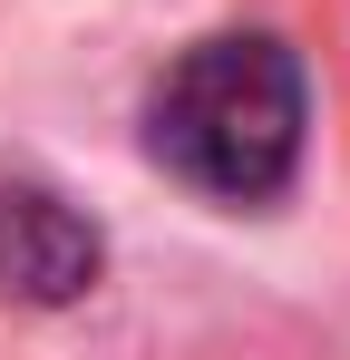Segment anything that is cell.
Here are the masks:
<instances>
[{
    "label": "cell",
    "instance_id": "2",
    "mask_svg": "<svg viewBox=\"0 0 350 360\" xmlns=\"http://www.w3.org/2000/svg\"><path fill=\"white\" fill-rule=\"evenodd\" d=\"M98 263H108V243H98V224L58 185L0 166V302H30V311L88 302L98 292Z\"/></svg>",
    "mask_w": 350,
    "mask_h": 360
},
{
    "label": "cell",
    "instance_id": "1",
    "mask_svg": "<svg viewBox=\"0 0 350 360\" xmlns=\"http://www.w3.org/2000/svg\"><path fill=\"white\" fill-rule=\"evenodd\" d=\"M302 59L273 30H224L146 88V156L214 205H273L302 166Z\"/></svg>",
    "mask_w": 350,
    "mask_h": 360
}]
</instances>
